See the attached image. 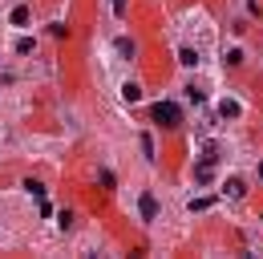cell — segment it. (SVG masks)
<instances>
[{
  "instance_id": "6da1fadb",
  "label": "cell",
  "mask_w": 263,
  "mask_h": 259,
  "mask_svg": "<svg viewBox=\"0 0 263 259\" xmlns=\"http://www.w3.org/2000/svg\"><path fill=\"white\" fill-rule=\"evenodd\" d=\"M154 122L166 126V130H174V126H182V109H178L174 102H158L154 105Z\"/></svg>"
},
{
  "instance_id": "7a4b0ae2",
  "label": "cell",
  "mask_w": 263,
  "mask_h": 259,
  "mask_svg": "<svg viewBox=\"0 0 263 259\" xmlns=\"http://www.w3.org/2000/svg\"><path fill=\"white\" fill-rule=\"evenodd\" d=\"M138 207H142V219H154V215H158V203L150 199V195H142V199H138Z\"/></svg>"
},
{
  "instance_id": "3957f363",
  "label": "cell",
  "mask_w": 263,
  "mask_h": 259,
  "mask_svg": "<svg viewBox=\"0 0 263 259\" xmlns=\"http://www.w3.org/2000/svg\"><path fill=\"white\" fill-rule=\"evenodd\" d=\"M195 174H199V182H207L210 174H214V162H210V158H207V162H199V170H195Z\"/></svg>"
},
{
  "instance_id": "277c9868",
  "label": "cell",
  "mask_w": 263,
  "mask_h": 259,
  "mask_svg": "<svg viewBox=\"0 0 263 259\" xmlns=\"http://www.w3.org/2000/svg\"><path fill=\"white\" fill-rule=\"evenodd\" d=\"M12 25H29V8H25V4L12 8Z\"/></svg>"
},
{
  "instance_id": "5b68a950",
  "label": "cell",
  "mask_w": 263,
  "mask_h": 259,
  "mask_svg": "<svg viewBox=\"0 0 263 259\" xmlns=\"http://www.w3.org/2000/svg\"><path fill=\"white\" fill-rule=\"evenodd\" d=\"M122 98H126V102H138V98H142V89H138V85H134V81H130V85H126V89H122Z\"/></svg>"
},
{
  "instance_id": "8992f818",
  "label": "cell",
  "mask_w": 263,
  "mask_h": 259,
  "mask_svg": "<svg viewBox=\"0 0 263 259\" xmlns=\"http://www.w3.org/2000/svg\"><path fill=\"white\" fill-rule=\"evenodd\" d=\"M227 195H231V199H243V182L231 178V182H227Z\"/></svg>"
},
{
  "instance_id": "52a82bcc",
  "label": "cell",
  "mask_w": 263,
  "mask_h": 259,
  "mask_svg": "<svg viewBox=\"0 0 263 259\" xmlns=\"http://www.w3.org/2000/svg\"><path fill=\"white\" fill-rule=\"evenodd\" d=\"M142 154L154 158V138H150V134H142Z\"/></svg>"
},
{
  "instance_id": "ba28073f",
  "label": "cell",
  "mask_w": 263,
  "mask_h": 259,
  "mask_svg": "<svg viewBox=\"0 0 263 259\" xmlns=\"http://www.w3.org/2000/svg\"><path fill=\"white\" fill-rule=\"evenodd\" d=\"M178 57H182V65H199V53H195V49H182Z\"/></svg>"
},
{
  "instance_id": "9c48e42d",
  "label": "cell",
  "mask_w": 263,
  "mask_h": 259,
  "mask_svg": "<svg viewBox=\"0 0 263 259\" xmlns=\"http://www.w3.org/2000/svg\"><path fill=\"white\" fill-rule=\"evenodd\" d=\"M113 4V12H126V0H109Z\"/></svg>"
},
{
  "instance_id": "30bf717a",
  "label": "cell",
  "mask_w": 263,
  "mask_h": 259,
  "mask_svg": "<svg viewBox=\"0 0 263 259\" xmlns=\"http://www.w3.org/2000/svg\"><path fill=\"white\" fill-rule=\"evenodd\" d=\"M259 178H263V166H259Z\"/></svg>"
}]
</instances>
